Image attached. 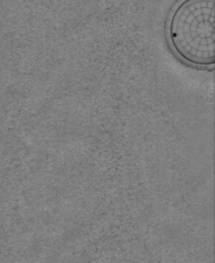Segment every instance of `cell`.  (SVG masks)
Returning a JSON list of instances; mask_svg holds the SVG:
<instances>
[{"mask_svg":"<svg viewBox=\"0 0 215 263\" xmlns=\"http://www.w3.org/2000/svg\"><path fill=\"white\" fill-rule=\"evenodd\" d=\"M169 37L184 60L199 64L214 61V0H183L169 22Z\"/></svg>","mask_w":215,"mask_h":263,"instance_id":"6da1fadb","label":"cell"}]
</instances>
